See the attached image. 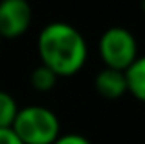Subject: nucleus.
<instances>
[{"mask_svg":"<svg viewBox=\"0 0 145 144\" xmlns=\"http://www.w3.org/2000/svg\"><path fill=\"white\" fill-rule=\"evenodd\" d=\"M40 65L48 67L57 78L74 76L85 67L88 48L85 37L72 24L50 22L44 26L37 39Z\"/></svg>","mask_w":145,"mask_h":144,"instance_id":"obj_1","label":"nucleus"},{"mask_svg":"<svg viewBox=\"0 0 145 144\" xmlns=\"http://www.w3.org/2000/svg\"><path fill=\"white\" fill-rule=\"evenodd\" d=\"M11 129L22 144H53L61 135V124L52 109L28 105L18 109Z\"/></svg>","mask_w":145,"mask_h":144,"instance_id":"obj_2","label":"nucleus"},{"mask_svg":"<svg viewBox=\"0 0 145 144\" xmlns=\"http://www.w3.org/2000/svg\"><path fill=\"white\" fill-rule=\"evenodd\" d=\"M99 55L106 69L125 72L138 57V43L127 28H108L99 39Z\"/></svg>","mask_w":145,"mask_h":144,"instance_id":"obj_3","label":"nucleus"},{"mask_svg":"<svg viewBox=\"0 0 145 144\" xmlns=\"http://www.w3.org/2000/svg\"><path fill=\"white\" fill-rule=\"evenodd\" d=\"M31 6L28 0H0V37L17 39L31 24Z\"/></svg>","mask_w":145,"mask_h":144,"instance_id":"obj_4","label":"nucleus"},{"mask_svg":"<svg viewBox=\"0 0 145 144\" xmlns=\"http://www.w3.org/2000/svg\"><path fill=\"white\" fill-rule=\"evenodd\" d=\"M94 87L103 98L106 100H118L127 92V79H125V72L114 70V69H103L97 72L96 79H94Z\"/></svg>","mask_w":145,"mask_h":144,"instance_id":"obj_5","label":"nucleus"},{"mask_svg":"<svg viewBox=\"0 0 145 144\" xmlns=\"http://www.w3.org/2000/svg\"><path fill=\"white\" fill-rule=\"evenodd\" d=\"M125 79H127V92L145 104V55L136 57V61L125 70Z\"/></svg>","mask_w":145,"mask_h":144,"instance_id":"obj_6","label":"nucleus"},{"mask_svg":"<svg viewBox=\"0 0 145 144\" xmlns=\"http://www.w3.org/2000/svg\"><path fill=\"white\" fill-rule=\"evenodd\" d=\"M18 113L15 98L6 90H0V129H9Z\"/></svg>","mask_w":145,"mask_h":144,"instance_id":"obj_7","label":"nucleus"},{"mask_svg":"<svg viewBox=\"0 0 145 144\" xmlns=\"http://www.w3.org/2000/svg\"><path fill=\"white\" fill-rule=\"evenodd\" d=\"M57 83V74L53 70H50L48 67L39 65L35 70L31 72V85L33 89H37L39 92H48L55 87Z\"/></svg>","mask_w":145,"mask_h":144,"instance_id":"obj_8","label":"nucleus"},{"mask_svg":"<svg viewBox=\"0 0 145 144\" xmlns=\"http://www.w3.org/2000/svg\"><path fill=\"white\" fill-rule=\"evenodd\" d=\"M53 144H92V142L79 133H68V135H59Z\"/></svg>","mask_w":145,"mask_h":144,"instance_id":"obj_9","label":"nucleus"},{"mask_svg":"<svg viewBox=\"0 0 145 144\" xmlns=\"http://www.w3.org/2000/svg\"><path fill=\"white\" fill-rule=\"evenodd\" d=\"M0 144H22L18 137L13 133V129H0Z\"/></svg>","mask_w":145,"mask_h":144,"instance_id":"obj_10","label":"nucleus"},{"mask_svg":"<svg viewBox=\"0 0 145 144\" xmlns=\"http://www.w3.org/2000/svg\"><path fill=\"white\" fill-rule=\"evenodd\" d=\"M0 43H2V37H0Z\"/></svg>","mask_w":145,"mask_h":144,"instance_id":"obj_11","label":"nucleus"}]
</instances>
